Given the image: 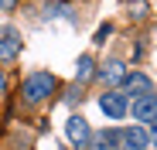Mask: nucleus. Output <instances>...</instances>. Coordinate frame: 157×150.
Returning <instances> with one entry per match:
<instances>
[{
    "instance_id": "1",
    "label": "nucleus",
    "mask_w": 157,
    "mask_h": 150,
    "mask_svg": "<svg viewBox=\"0 0 157 150\" xmlns=\"http://www.w3.org/2000/svg\"><path fill=\"white\" fill-rule=\"evenodd\" d=\"M55 75L51 72H31L28 79H24V99H28L31 106H38V103H44V99L55 92Z\"/></svg>"
},
{
    "instance_id": "2",
    "label": "nucleus",
    "mask_w": 157,
    "mask_h": 150,
    "mask_svg": "<svg viewBox=\"0 0 157 150\" xmlns=\"http://www.w3.org/2000/svg\"><path fill=\"white\" fill-rule=\"evenodd\" d=\"M65 137H68V143H72V147L86 150V147H89V140H92L89 119H86V116H72V119L65 123Z\"/></svg>"
},
{
    "instance_id": "3",
    "label": "nucleus",
    "mask_w": 157,
    "mask_h": 150,
    "mask_svg": "<svg viewBox=\"0 0 157 150\" xmlns=\"http://www.w3.org/2000/svg\"><path fill=\"white\" fill-rule=\"evenodd\" d=\"M99 109L106 113L109 119H123V116L130 113V103H126V92H116V89H113V92H106V96L99 99Z\"/></svg>"
},
{
    "instance_id": "4",
    "label": "nucleus",
    "mask_w": 157,
    "mask_h": 150,
    "mask_svg": "<svg viewBox=\"0 0 157 150\" xmlns=\"http://www.w3.org/2000/svg\"><path fill=\"white\" fill-rule=\"evenodd\" d=\"M21 55V31L17 28H0V62H14Z\"/></svg>"
},
{
    "instance_id": "5",
    "label": "nucleus",
    "mask_w": 157,
    "mask_h": 150,
    "mask_svg": "<svg viewBox=\"0 0 157 150\" xmlns=\"http://www.w3.org/2000/svg\"><path fill=\"white\" fill-rule=\"evenodd\" d=\"M133 119H137V123H154V119H157V96H154V92L133 99Z\"/></svg>"
},
{
    "instance_id": "6",
    "label": "nucleus",
    "mask_w": 157,
    "mask_h": 150,
    "mask_svg": "<svg viewBox=\"0 0 157 150\" xmlns=\"http://www.w3.org/2000/svg\"><path fill=\"white\" fill-rule=\"evenodd\" d=\"M116 140H120V150H147V133L130 126V130H116Z\"/></svg>"
},
{
    "instance_id": "7",
    "label": "nucleus",
    "mask_w": 157,
    "mask_h": 150,
    "mask_svg": "<svg viewBox=\"0 0 157 150\" xmlns=\"http://www.w3.org/2000/svg\"><path fill=\"white\" fill-rule=\"evenodd\" d=\"M126 75H130V72H126V65H123L120 58H109L106 65L99 68V79H102V82H109V85H123V82H126Z\"/></svg>"
},
{
    "instance_id": "8",
    "label": "nucleus",
    "mask_w": 157,
    "mask_h": 150,
    "mask_svg": "<svg viewBox=\"0 0 157 150\" xmlns=\"http://www.w3.org/2000/svg\"><path fill=\"white\" fill-rule=\"evenodd\" d=\"M123 89H126V96H147V92H154V85H150V79L144 72H130Z\"/></svg>"
},
{
    "instance_id": "9",
    "label": "nucleus",
    "mask_w": 157,
    "mask_h": 150,
    "mask_svg": "<svg viewBox=\"0 0 157 150\" xmlns=\"http://www.w3.org/2000/svg\"><path fill=\"white\" fill-rule=\"evenodd\" d=\"M86 150H120V140H116V130H102V133H92L89 147Z\"/></svg>"
},
{
    "instance_id": "10",
    "label": "nucleus",
    "mask_w": 157,
    "mask_h": 150,
    "mask_svg": "<svg viewBox=\"0 0 157 150\" xmlns=\"http://www.w3.org/2000/svg\"><path fill=\"white\" fill-rule=\"evenodd\" d=\"M92 68H96L92 55H82V58H78V65H75V82H78V85H82V82H89L92 75H96Z\"/></svg>"
},
{
    "instance_id": "11",
    "label": "nucleus",
    "mask_w": 157,
    "mask_h": 150,
    "mask_svg": "<svg viewBox=\"0 0 157 150\" xmlns=\"http://www.w3.org/2000/svg\"><path fill=\"white\" fill-rule=\"evenodd\" d=\"M133 17H137V21L147 17V4H144V0H137V4H133Z\"/></svg>"
},
{
    "instance_id": "12",
    "label": "nucleus",
    "mask_w": 157,
    "mask_h": 150,
    "mask_svg": "<svg viewBox=\"0 0 157 150\" xmlns=\"http://www.w3.org/2000/svg\"><path fill=\"white\" fill-rule=\"evenodd\" d=\"M106 38H109V24H102V28H99V31H96V41H99V44H102V41H106Z\"/></svg>"
},
{
    "instance_id": "13",
    "label": "nucleus",
    "mask_w": 157,
    "mask_h": 150,
    "mask_svg": "<svg viewBox=\"0 0 157 150\" xmlns=\"http://www.w3.org/2000/svg\"><path fill=\"white\" fill-rule=\"evenodd\" d=\"M17 7V0H0V10H14Z\"/></svg>"
},
{
    "instance_id": "14",
    "label": "nucleus",
    "mask_w": 157,
    "mask_h": 150,
    "mask_svg": "<svg viewBox=\"0 0 157 150\" xmlns=\"http://www.w3.org/2000/svg\"><path fill=\"white\" fill-rule=\"evenodd\" d=\"M150 140H154V143H157V119H154V123H150Z\"/></svg>"
},
{
    "instance_id": "15",
    "label": "nucleus",
    "mask_w": 157,
    "mask_h": 150,
    "mask_svg": "<svg viewBox=\"0 0 157 150\" xmlns=\"http://www.w3.org/2000/svg\"><path fill=\"white\" fill-rule=\"evenodd\" d=\"M0 92H4V72H0Z\"/></svg>"
}]
</instances>
